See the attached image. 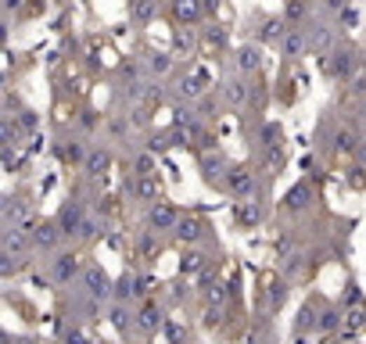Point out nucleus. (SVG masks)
I'll list each match as a JSON object with an SVG mask.
<instances>
[{
	"label": "nucleus",
	"instance_id": "33",
	"mask_svg": "<svg viewBox=\"0 0 366 344\" xmlns=\"http://www.w3.org/2000/svg\"><path fill=\"white\" fill-rule=\"evenodd\" d=\"M97 122H101V118H97V111H83V115H79V126H83V130H94Z\"/></svg>",
	"mask_w": 366,
	"mask_h": 344
},
{
	"label": "nucleus",
	"instance_id": "31",
	"mask_svg": "<svg viewBox=\"0 0 366 344\" xmlns=\"http://www.w3.org/2000/svg\"><path fill=\"white\" fill-rule=\"evenodd\" d=\"M226 101L230 104H244V101H248V86H244V83H226Z\"/></svg>",
	"mask_w": 366,
	"mask_h": 344
},
{
	"label": "nucleus",
	"instance_id": "26",
	"mask_svg": "<svg viewBox=\"0 0 366 344\" xmlns=\"http://www.w3.org/2000/svg\"><path fill=\"white\" fill-rule=\"evenodd\" d=\"M362 301H366V298H362V287L355 284V276H348V280H345V291H341V298H338V305L348 312V308H359Z\"/></svg>",
	"mask_w": 366,
	"mask_h": 344
},
{
	"label": "nucleus",
	"instance_id": "3",
	"mask_svg": "<svg viewBox=\"0 0 366 344\" xmlns=\"http://www.w3.org/2000/svg\"><path fill=\"white\" fill-rule=\"evenodd\" d=\"M316 191H320V186H316L309 176H305V179H298L291 191L277 201V208H273V212H277V219H291V223H294V219L313 215V208H316Z\"/></svg>",
	"mask_w": 366,
	"mask_h": 344
},
{
	"label": "nucleus",
	"instance_id": "14",
	"mask_svg": "<svg viewBox=\"0 0 366 344\" xmlns=\"http://www.w3.org/2000/svg\"><path fill=\"white\" fill-rule=\"evenodd\" d=\"M162 198V186L155 183V176H126V201H133V205H155Z\"/></svg>",
	"mask_w": 366,
	"mask_h": 344
},
{
	"label": "nucleus",
	"instance_id": "13",
	"mask_svg": "<svg viewBox=\"0 0 366 344\" xmlns=\"http://www.w3.org/2000/svg\"><path fill=\"white\" fill-rule=\"evenodd\" d=\"M266 219H269V201H233V226L240 233H248V230H259L266 226Z\"/></svg>",
	"mask_w": 366,
	"mask_h": 344
},
{
	"label": "nucleus",
	"instance_id": "5",
	"mask_svg": "<svg viewBox=\"0 0 366 344\" xmlns=\"http://www.w3.org/2000/svg\"><path fill=\"white\" fill-rule=\"evenodd\" d=\"M165 319H169V308H165V301L158 294H151V298H144V301L133 305V330L144 340H151L155 333H162Z\"/></svg>",
	"mask_w": 366,
	"mask_h": 344
},
{
	"label": "nucleus",
	"instance_id": "11",
	"mask_svg": "<svg viewBox=\"0 0 366 344\" xmlns=\"http://www.w3.org/2000/svg\"><path fill=\"white\" fill-rule=\"evenodd\" d=\"M320 308H323V298H320V294H309V298H305V301L298 305L294 323H291L294 340H305L309 333H316V330H320Z\"/></svg>",
	"mask_w": 366,
	"mask_h": 344
},
{
	"label": "nucleus",
	"instance_id": "9",
	"mask_svg": "<svg viewBox=\"0 0 366 344\" xmlns=\"http://www.w3.org/2000/svg\"><path fill=\"white\" fill-rule=\"evenodd\" d=\"M179 219H183V208H179L176 201H169V198H158L155 205H147V208H144V226L158 230V233H165V237L176 230Z\"/></svg>",
	"mask_w": 366,
	"mask_h": 344
},
{
	"label": "nucleus",
	"instance_id": "15",
	"mask_svg": "<svg viewBox=\"0 0 366 344\" xmlns=\"http://www.w3.org/2000/svg\"><path fill=\"white\" fill-rule=\"evenodd\" d=\"M198 169H201V179L212 186V191H223V172L230 169V162H226V154L219 147L198 154Z\"/></svg>",
	"mask_w": 366,
	"mask_h": 344
},
{
	"label": "nucleus",
	"instance_id": "4",
	"mask_svg": "<svg viewBox=\"0 0 366 344\" xmlns=\"http://www.w3.org/2000/svg\"><path fill=\"white\" fill-rule=\"evenodd\" d=\"M212 240H216L212 223L205 219V212H198V208L183 212V219L176 223V230L169 233V244H176V247H198V244H212Z\"/></svg>",
	"mask_w": 366,
	"mask_h": 344
},
{
	"label": "nucleus",
	"instance_id": "24",
	"mask_svg": "<svg viewBox=\"0 0 366 344\" xmlns=\"http://www.w3.org/2000/svg\"><path fill=\"white\" fill-rule=\"evenodd\" d=\"M345 186H348V191H355V194L366 191V162H355L352 158V165L345 169Z\"/></svg>",
	"mask_w": 366,
	"mask_h": 344
},
{
	"label": "nucleus",
	"instance_id": "29",
	"mask_svg": "<svg viewBox=\"0 0 366 344\" xmlns=\"http://www.w3.org/2000/svg\"><path fill=\"white\" fill-rule=\"evenodd\" d=\"M259 65H262V61H259V50L255 47H240L237 50V69L240 72H259Z\"/></svg>",
	"mask_w": 366,
	"mask_h": 344
},
{
	"label": "nucleus",
	"instance_id": "23",
	"mask_svg": "<svg viewBox=\"0 0 366 344\" xmlns=\"http://www.w3.org/2000/svg\"><path fill=\"white\" fill-rule=\"evenodd\" d=\"M277 144H284V126H280V122H262L255 147L262 151V147H277Z\"/></svg>",
	"mask_w": 366,
	"mask_h": 344
},
{
	"label": "nucleus",
	"instance_id": "2",
	"mask_svg": "<svg viewBox=\"0 0 366 344\" xmlns=\"http://www.w3.org/2000/svg\"><path fill=\"white\" fill-rule=\"evenodd\" d=\"M291 287H294V280H287L277 266L266 269L262 280H259V308L255 312H262V316H277V312L287 305V298H291Z\"/></svg>",
	"mask_w": 366,
	"mask_h": 344
},
{
	"label": "nucleus",
	"instance_id": "32",
	"mask_svg": "<svg viewBox=\"0 0 366 344\" xmlns=\"http://www.w3.org/2000/svg\"><path fill=\"white\" fill-rule=\"evenodd\" d=\"M305 15H309V0H291V4H287V18L291 22H301Z\"/></svg>",
	"mask_w": 366,
	"mask_h": 344
},
{
	"label": "nucleus",
	"instance_id": "34",
	"mask_svg": "<svg viewBox=\"0 0 366 344\" xmlns=\"http://www.w3.org/2000/svg\"><path fill=\"white\" fill-rule=\"evenodd\" d=\"M151 69H155V72H169V69H172V61H169L165 54H155V61H151Z\"/></svg>",
	"mask_w": 366,
	"mask_h": 344
},
{
	"label": "nucleus",
	"instance_id": "6",
	"mask_svg": "<svg viewBox=\"0 0 366 344\" xmlns=\"http://www.w3.org/2000/svg\"><path fill=\"white\" fill-rule=\"evenodd\" d=\"M86 215H90V201H83L76 191H72V198H69V201H61V208L54 212L57 226L65 230L69 244H76V240H79V230H83V223H86Z\"/></svg>",
	"mask_w": 366,
	"mask_h": 344
},
{
	"label": "nucleus",
	"instance_id": "27",
	"mask_svg": "<svg viewBox=\"0 0 366 344\" xmlns=\"http://www.w3.org/2000/svg\"><path fill=\"white\" fill-rule=\"evenodd\" d=\"M162 333H165L169 344H191V326H183V323H176V319H165Z\"/></svg>",
	"mask_w": 366,
	"mask_h": 344
},
{
	"label": "nucleus",
	"instance_id": "1",
	"mask_svg": "<svg viewBox=\"0 0 366 344\" xmlns=\"http://www.w3.org/2000/svg\"><path fill=\"white\" fill-rule=\"evenodd\" d=\"M83 252H86V247H79V244H65L61 252L47 255L43 276L50 280V287H54V291H65L69 284H79V276H83V269H86Z\"/></svg>",
	"mask_w": 366,
	"mask_h": 344
},
{
	"label": "nucleus",
	"instance_id": "8",
	"mask_svg": "<svg viewBox=\"0 0 366 344\" xmlns=\"http://www.w3.org/2000/svg\"><path fill=\"white\" fill-rule=\"evenodd\" d=\"M359 130L352 126V122H341V126H334V133H330V140L320 147L323 151V158L327 162H338V158H352L355 154V147H359Z\"/></svg>",
	"mask_w": 366,
	"mask_h": 344
},
{
	"label": "nucleus",
	"instance_id": "21",
	"mask_svg": "<svg viewBox=\"0 0 366 344\" xmlns=\"http://www.w3.org/2000/svg\"><path fill=\"white\" fill-rule=\"evenodd\" d=\"M352 69H355V57H352L348 50L327 54V65H323V72H327L330 79H348V76H352Z\"/></svg>",
	"mask_w": 366,
	"mask_h": 344
},
{
	"label": "nucleus",
	"instance_id": "12",
	"mask_svg": "<svg viewBox=\"0 0 366 344\" xmlns=\"http://www.w3.org/2000/svg\"><path fill=\"white\" fill-rule=\"evenodd\" d=\"M29 219H40L33 194H29V191H18L15 194L11 191L4 198V226H22V223H29Z\"/></svg>",
	"mask_w": 366,
	"mask_h": 344
},
{
	"label": "nucleus",
	"instance_id": "7",
	"mask_svg": "<svg viewBox=\"0 0 366 344\" xmlns=\"http://www.w3.org/2000/svg\"><path fill=\"white\" fill-rule=\"evenodd\" d=\"M76 287L83 294H90V298H97V301L108 305L115 298V276H108L104 266H97V262H86V269H83V276H79Z\"/></svg>",
	"mask_w": 366,
	"mask_h": 344
},
{
	"label": "nucleus",
	"instance_id": "28",
	"mask_svg": "<svg viewBox=\"0 0 366 344\" xmlns=\"http://www.w3.org/2000/svg\"><path fill=\"white\" fill-rule=\"evenodd\" d=\"M61 344H97V340H90L83 323H69L65 330H61Z\"/></svg>",
	"mask_w": 366,
	"mask_h": 344
},
{
	"label": "nucleus",
	"instance_id": "22",
	"mask_svg": "<svg viewBox=\"0 0 366 344\" xmlns=\"http://www.w3.org/2000/svg\"><path fill=\"white\" fill-rule=\"evenodd\" d=\"M155 169H158V154L155 151H137L133 154V162H130L133 176H155Z\"/></svg>",
	"mask_w": 366,
	"mask_h": 344
},
{
	"label": "nucleus",
	"instance_id": "17",
	"mask_svg": "<svg viewBox=\"0 0 366 344\" xmlns=\"http://www.w3.org/2000/svg\"><path fill=\"white\" fill-rule=\"evenodd\" d=\"M54 154L61 158V165H65V169H83V165H86V154H90V147H86L79 137H69V140L54 144Z\"/></svg>",
	"mask_w": 366,
	"mask_h": 344
},
{
	"label": "nucleus",
	"instance_id": "18",
	"mask_svg": "<svg viewBox=\"0 0 366 344\" xmlns=\"http://www.w3.org/2000/svg\"><path fill=\"white\" fill-rule=\"evenodd\" d=\"M284 165H287V147H284V144H277V147H262V151H259L255 169H259L266 179L280 176V172H284Z\"/></svg>",
	"mask_w": 366,
	"mask_h": 344
},
{
	"label": "nucleus",
	"instance_id": "30",
	"mask_svg": "<svg viewBox=\"0 0 366 344\" xmlns=\"http://www.w3.org/2000/svg\"><path fill=\"white\" fill-rule=\"evenodd\" d=\"M130 11H133L137 22H151V18H155V0H133Z\"/></svg>",
	"mask_w": 366,
	"mask_h": 344
},
{
	"label": "nucleus",
	"instance_id": "20",
	"mask_svg": "<svg viewBox=\"0 0 366 344\" xmlns=\"http://www.w3.org/2000/svg\"><path fill=\"white\" fill-rule=\"evenodd\" d=\"M345 330V308L338 305V301H323V308H320V337H338Z\"/></svg>",
	"mask_w": 366,
	"mask_h": 344
},
{
	"label": "nucleus",
	"instance_id": "35",
	"mask_svg": "<svg viewBox=\"0 0 366 344\" xmlns=\"http://www.w3.org/2000/svg\"><path fill=\"white\" fill-rule=\"evenodd\" d=\"M4 344H36L33 337H15V333H4Z\"/></svg>",
	"mask_w": 366,
	"mask_h": 344
},
{
	"label": "nucleus",
	"instance_id": "10",
	"mask_svg": "<svg viewBox=\"0 0 366 344\" xmlns=\"http://www.w3.org/2000/svg\"><path fill=\"white\" fill-rule=\"evenodd\" d=\"M29 237H33V252L36 255H54V252H61V247L69 244L65 230L57 226V219H40V226Z\"/></svg>",
	"mask_w": 366,
	"mask_h": 344
},
{
	"label": "nucleus",
	"instance_id": "16",
	"mask_svg": "<svg viewBox=\"0 0 366 344\" xmlns=\"http://www.w3.org/2000/svg\"><path fill=\"white\" fill-rule=\"evenodd\" d=\"M111 165H115L111 147H90L86 165H83V179H86V183H97V179H104V176H108V169H111Z\"/></svg>",
	"mask_w": 366,
	"mask_h": 344
},
{
	"label": "nucleus",
	"instance_id": "19",
	"mask_svg": "<svg viewBox=\"0 0 366 344\" xmlns=\"http://www.w3.org/2000/svg\"><path fill=\"white\" fill-rule=\"evenodd\" d=\"M108 323L118 330V337L122 340H130L137 330H133V305H126V301H108Z\"/></svg>",
	"mask_w": 366,
	"mask_h": 344
},
{
	"label": "nucleus",
	"instance_id": "36",
	"mask_svg": "<svg viewBox=\"0 0 366 344\" xmlns=\"http://www.w3.org/2000/svg\"><path fill=\"white\" fill-rule=\"evenodd\" d=\"M262 344H273V340H262Z\"/></svg>",
	"mask_w": 366,
	"mask_h": 344
},
{
	"label": "nucleus",
	"instance_id": "25",
	"mask_svg": "<svg viewBox=\"0 0 366 344\" xmlns=\"http://www.w3.org/2000/svg\"><path fill=\"white\" fill-rule=\"evenodd\" d=\"M172 11H176V18H179V22H198V18H201V11H205V0H176Z\"/></svg>",
	"mask_w": 366,
	"mask_h": 344
}]
</instances>
